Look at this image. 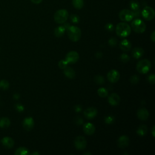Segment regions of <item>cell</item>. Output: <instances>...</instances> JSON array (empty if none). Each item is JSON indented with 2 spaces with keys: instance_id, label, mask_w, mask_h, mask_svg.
<instances>
[{
  "instance_id": "32",
  "label": "cell",
  "mask_w": 155,
  "mask_h": 155,
  "mask_svg": "<svg viewBox=\"0 0 155 155\" xmlns=\"http://www.w3.org/2000/svg\"><path fill=\"white\" fill-rule=\"evenodd\" d=\"M114 121V117L113 116H108L105 117V122L108 124L113 123Z\"/></svg>"
},
{
  "instance_id": "36",
  "label": "cell",
  "mask_w": 155,
  "mask_h": 155,
  "mask_svg": "<svg viewBox=\"0 0 155 155\" xmlns=\"http://www.w3.org/2000/svg\"><path fill=\"white\" fill-rule=\"evenodd\" d=\"M105 28L108 31H112L114 29V26L111 23H108L105 25Z\"/></svg>"
},
{
  "instance_id": "8",
  "label": "cell",
  "mask_w": 155,
  "mask_h": 155,
  "mask_svg": "<svg viewBox=\"0 0 155 155\" xmlns=\"http://www.w3.org/2000/svg\"><path fill=\"white\" fill-rule=\"evenodd\" d=\"M74 146L79 150H84L87 147V140L82 136H78L74 139Z\"/></svg>"
},
{
  "instance_id": "12",
  "label": "cell",
  "mask_w": 155,
  "mask_h": 155,
  "mask_svg": "<svg viewBox=\"0 0 155 155\" xmlns=\"http://www.w3.org/2000/svg\"><path fill=\"white\" fill-rule=\"evenodd\" d=\"M34 120L31 117H26L22 122V125L24 128L27 131H30L34 127Z\"/></svg>"
},
{
  "instance_id": "13",
  "label": "cell",
  "mask_w": 155,
  "mask_h": 155,
  "mask_svg": "<svg viewBox=\"0 0 155 155\" xmlns=\"http://www.w3.org/2000/svg\"><path fill=\"white\" fill-rule=\"evenodd\" d=\"M130 8L131 9V11L134 14V16H139L140 15V4L139 3L138 1H131L130 2Z\"/></svg>"
},
{
  "instance_id": "42",
  "label": "cell",
  "mask_w": 155,
  "mask_h": 155,
  "mask_svg": "<svg viewBox=\"0 0 155 155\" xmlns=\"http://www.w3.org/2000/svg\"><path fill=\"white\" fill-rule=\"evenodd\" d=\"M34 4H40L42 0H30Z\"/></svg>"
},
{
  "instance_id": "45",
  "label": "cell",
  "mask_w": 155,
  "mask_h": 155,
  "mask_svg": "<svg viewBox=\"0 0 155 155\" xmlns=\"http://www.w3.org/2000/svg\"><path fill=\"white\" fill-rule=\"evenodd\" d=\"M70 26V25H69V24H68V23H67V24H65L64 25V27H65V30H66V29H67Z\"/></svg>"
},
{
  "instance_id": "9",
  "label": "cell",
  "mask_w": 155,
  "mask_h": 155,
  "mask_svg": "<svg viewBox=\"0 0 155 155\" xmlns=\"http://www.w3.org/2000/svg\"><path fill=\"white\" fill-rule=\"evenodd\" d=\"M79 58V55L76 51H71L68 52L65 56V61L68 64H74Z\"/></svg>"
},
{
  "instance_id": "41",
  "label": "cell",
  "mask_w": 155,
  "mask_h": 155,
  "mask_svg": "<svg viewBox=\"0 0 155 155\" xmlns=\"http://www.w3.org/2000/svg\"><path fill=\"white\" fill-rule=\"evenodd\" d=\"M74 110H75V111L76 112H80L81 111V110H82V108H81V107L80 105H76L74 107Z\"/></svg>"
},
{
  "instance_id": "19",
  "label": "cell",
  "mask_w": 155,
  "mask_h": 155,
  "mask_svg": "<svg viewBox=\"0 0 155 155\" xmlns=\"http://www.w3.org/2000/svg\"><path fill=\"white\" fill-rule=\"evenodd\" d=\"M1 142L3 146L7 148H11L13 147L14 140L12 138L9 137H4L2 139Z\"/></svg>"
},
{
  "instance_id": "4",
  "label": "cell",
  "mask_w": 155,
  "mask_h": 155,
  "mask_svg": "<svg viewBox=\"0 0 155 155\" xmlns=\"http://www.w3.org/2000/svg\"><path fill=\"white\" fill-rule=\"evenodd\" d=\"M68 18V13L65 9H60L57 10L54 15V21L58 24L65 23Z\"/></svg>"
},
{
  "instance_id": "10",
  "label": "cell",
  "mask_w": 155,
  "mask_h": 155,
  "mask_svg": "<svg viewBox=\"0 0 155 155\" xmlns=\"http://www.w3.org/2000/svg\"><path fill=\"white\" fill-rule=\"evenodd\" d=\"M108 80L111 83L117 82L120 78V73L116 70H111L108 71L107 75Z\"/></svg>"
},
{
  "instance_id": "24",
  "label": "cell",
  "mask_w": 155,
  "mask_h": 155,
  "mask_svg": "<svg viewBox=\"0 0 155 155\" xmlns=\"http://www.w3.org/2000/svg\"><path fill=\"white\" fill-rule=\"evenodd\" d=\"M147 130H148V129H147V127L145 125H140L138 127V128L136 131V133L139 136H143L147 134Z\"/></svg>"
},
{
  "instance_id": "15",
  "label": "cell",
  "mask_w": 155,
  "mask_h": 155,
  "mask_svg": "<svg viewBox=\"0 0 155 155\" xmlns=\"http://www.w3.org/2000/svg\"><path fill=\"white\" fill-rule=\"evenodd\" d=\"M96 128L94 125L90 122H87L83 126V131L85 134L87 135H92L95 132Z\"/></svg>"
},
{
  "instance_id": "44",
  "label": "cell",
  "mask_w": 155,
  "mask_h": 155,
  "mask_svg": "<svg viewBox=\"0 0 155 155\" xmlns=\"http://www.w3.org/2000/svg\"><path fill=\"white\" fill-rule=\"evenodd\" d=\"M96 57H97V58H101L102 56V54L101 53H100V52L96 53Z\"/></svg>"
},
{
  "instance_id": "22",
  "label": "cell",
  "mask_w": 155,
  "mask_h": 155,
  "mask_svg": "<svg viewBox=\"0 0 155 155\" xmlns=\"http://www.w3.org/2000/svg\"><path fill=\"white\" fill-rule=\"evenodd\" d=\"M29 154V150L27 148L23 147H19L15 152V155H28Z\"/></svg>"
},
{
  "instance_id": "17",
  "label": "cell",
  "mask_w": 155,
  "mask_h": 155,
  "mask_svg": "<svg viewBox=\"0 0 155 155\" xmlns=\"http://www.w3.org/2000/svg\"><path fill=\"white\" fill-rule=\"evenodd\" d=\"M137 116L140 120H145L149 117V112L145 108H140L137 111Z\"/></svg>"
},
{
  "instance_id": "7",
  "label": "cell",
  "mask_w": 155,
  "mask_h": 155,
  "mask_svg": "<svg viewBox=\"0 0 155 155\" xmlns=\"http://www.w3.org/2000/svg\"><path fill=\"white\" fill-rule=\"evenodd\" d=\"M141 15L145 20L151 21L153 19L155 15V13L153 8L149 6H146L143 8L141 12Z\"/></svg>"
},
{
  "instance_id": "3",
  "label": "cell",
  "mask_w": 155,
  "mask_h": 155,
  "mask_svg": "<svg viewBox=\"0 0 155 155\" xmlns=\"http://www.w3.org/2000/svg\"><path fill=\"white\" fill-rule=\"evenodd\" d=\"M151 67V65L150 61L147 59H143L137 63L136 70L141 74H145L149 71Z\"/></svg>"
},
{
  "instance_id": "11",
  "label": "cell",
  "mask_w": 155,
  "mask_h": 155,
  "mask_svg": "<svg viewBox=\"0 0 155 155\" xmlns=\"http://www.w3.org/2000/svg\"><path fill=\"white\" fill-rule=\"evenodd\" d=\"M97 114V110L94 107H89L84 111V116L87 119H92L96 117Z\"/></svg>"
},
{
  "instance_id": "28",
  "label": "cell",
  "mask_w": 155,
  "mask_h": 155,
  "mask_svg": "<svg viewBox=\"0 0 155 155\" xmlns=\"http://www.w3.org/2000/svg\"><path fill=\"white\" fill-rule=\"evenodd\" d=\"M9 87V83L7 80L3 79L0 81V89L5 90Z\"/></svg>"
},
{
  "instance_id": "38",
  "label": "cell",
  "mask_w": 155,
  "mask_h": 155,
  "mask_svg": "<svg viewBox=\"0 0 155 155\" xmlns=\"http://www.w3.org/2000/svg\"><path fill=\"white\" fill-rule=\"evenodd\" d=\"M15 108L16 109V110H18L19 112H21L24 110V107L21 105V104H18L15 105Z\"/></svg>"
},
{
  "instance_id": "35",
  "label": "cell",
  "mask_w": 155,
  "mask_h": 155,
  "mask_svg": "<svg viewBox=\"0 0 155 155\" xmlns=\"http://www.w3.org/2000/svg\"><path fill=\"white\" fill-rule=\"evenodd\" d=\"M117 42V41L115 38H111L108 41V44L110 46L114 47L116 45Z\"/></svg>"
},
{
  "instance_id": "30",
  "label": "cell",
  "mask_w": 155,
  "mask_h": 155,
  "mask_svg": "<svg viewBox=\"0 0 155 155\" xmlns=\"http://www.w3.org/2000/svg\"><path fill=\"white\" fill-rule=\"evenodd\" d=\"M119 58L120 60L124 63H126L130 61V56L126 53H122V54H120Z\"/></svg>"
},
{
  "instance_id": "26",
  "label": "cell",
  "mask_w": 155,
  "mask_h": 155,
  "mask_svg": "<svg viewBox=\"0 0 155 155\" xmlns=\"http://www.w3.org/2000/svg\"><path fill=\"white\" fill-rule=\"evenodd\" d=\"M72 4L76 9H81L84 7V0H72Z\"/></svg>"
},
{
  "instance_id": "37",
  "label": "cell",
  "mask_w": 155,
  "mask_h": 155,
  "mask_svg": "<svg viewBox=\"0 0 155 155\" xmlns=\"http://www.w3.org/2000/svg\"><path fill=\"white\" fill-rule=\"evenodd\" d=\"M148 81L149 83L151 84H154L155 82V76L154 74H150L148 77Z\"/></svg>"
},
{
  "instance_id": "1",
  "label": "cell",
  "mask_w": 155,
  "mask_h": 155,
  "mask_svg": "<svg viewBox=\"0 0 155 155\" xmlns=\"http://www.w3.org/2000/svg\"><path fill=\"white\" fill-rule=\"evenodd\" d=\"M116 33L120 38H125L131 33V27L126 22H119L116 27Z\"/></svg>"
},
{
  "instance_id": "23",
  "label": "cell",
  "mask_w": 155,
  "mask_h": 155,
  "mask_svg": "<svg viewBox=\"0 0 155 155\" xmlns=\"http://www.w3.org/2000/svg\"><path fill=\"white\" fill-rule=\"evenodd\" d=\"M65 31V28L64 26L62 25L58 26L54 29V35L58 38L61 37L64 34Z\"/></svg>"
},
{
  "instance_id": "25",
  "label": "cell",
  "mask_w": 155,
  "mask_h": 155,
  "mask_svg": "<svg viewBox=\"0 0 155 155\" xmlns=\"http://www.w3.org/2000/svg\"><path fill=\"white\" fill-rule=\"evenodd\" d=\"M10 125V120L6 117H3L0 119V127L1 128H7Z\"/></svg>"
},
{
  "instance_id": "5",
  "label": "cell",
  "mask_w": 155,
  "mask_h": 155,
  "mask_svg": "<svg viewBox=\"0 0 155 155\" xmlns=\"http://www.w3.org/2000/svg\"><path fill=\"white\" fill-rule=\"evenodd\" d=\"M131 26L134 31L137 33H142L145 31L146 25L140 19L137 18L131 22Z\"/></svg>"
},
{
  "instance_id": "18",
  "label": "cell",
  "mask_w": 155,
  "mask_h": 155,
  "mask_svg": "<svg viewBox=\"0 0 155 155\" xmlns=\"http://www.w3.org/2000/svg\"><path fill=\"white\" fill-rule=\"evenodd\" d=\"M119 47L122 51H128L131 49V42L128 39H124L120 42Z\"/></svg>"
},
{
  "instance_id": "14",
  "label": "cell",
  "mask_w": 155,
  "mask_h": 155,
  "mask_svg": "<svg viewBox=\"0 0 155 155\" xmlns=\"http://www.w3.org/2000/svg\"><path fill=\"white\" fill-rule=\"evenodd\" d=\"M120 101V98L119 96L116 93H111L108 97V103L112 106L117 105L119 104Z\"/></svg>"
},
{
  "instance_id": "39",
  "label": "cell",
  "mask_w": 155,
  "mask_h": 155,
  "mask_svg": "<svg viewBox=\"0 0 155 155\" xmlns=\"http://www.w3.org/2000/svg\"><path fill=\"white\" fill-rule=\"evenodd\" d=\"M75 122L78 125H81L83 122V119L81 117L78 116L75 119Z\"/></svg>"
},
{
  "instance_id": "33",
  "label": "cell",
  "mask_w": 155,
  "mask_h": 155,
  "mask_svg": "<svg viewBox=\"0 0 155 155\" xmlns=\"http://www.w3.org/2000/svg\"><path fill=\"white\" fill-rule=\"evenodd\" d=\"M70 19H71V21L73 23H75V24H77L79 22V17L75 15V14H73V15H71L70 16Z\"/></svg>"
},
{
  "instance_id": "34",
  "label": "cell",
  "mask_w": 155,
  "mask_h": 155,
  "mask_svg": "<svg viewBox=\"0 0 155 155\" xmlns=\"http://www.w3.org/2000/svg\"><path fill=\"white\" fill-rule=\"evenodd\" d=\"M130 81L132 84H137L139 81V77L137 75H133L131 77H130Z\"/></svg>"
},
{
  "instance_id": "31",
  "label": "cell",
  "mask_w": 155,
  "mask_h": 155,
  "mask_svg": "<svg viewBox=\"0 0 155 155\" xmlns=\"http://www.w3.org/2000/svg\"><path fill=\"white\" fill-rule=\"evenodd\" d=\"M68 62L65 60H61L59 62H58V66L61 69H64L65 67H66L68 65Z\"/></svg>"
},
{
  "instance_id": "27",
  "label": "cell",
  "mask_w": 155,
  "mask_h": 155,
  "mask_svg": "<svg viewBox=\"0 0 155 155\" xmlns=\"http://www.w3.org/2000/svg\"><path fill=\"white\" fill-rule=\"evenodd\" d=\"M97 94L101 97H105L108 96V90L103 87L99 88L97 90Z\"/></svg>"
},
{
  "instance_id": "16",
  "label": "cell",
  "mask_w": 155,
  "mask_h": 155,
  "mask_svg": "<svg viewBox=\"0 0 155 155\" xmlns=\"http://www.w3.org/2000/svg\"><path fill=\"white\" fill-rule=\"evenodd\" d=\"M130 139L128 136L125 135H122L119 137L117 140V145L119 148H125L129 145Z\"/></svg>"
},
{
  "instance_id": "29",
  "label": "cell",
  "mask_w": 155,
  "mask_h": 155,
  "mask_svg": "<svg viewBox=\"0 0 155 155\" xmlns=\"http://www.w3.org/2000/svg\"><path fill=\"white\" fill-rule=\"evenodd\" d=\"M94 81L98 84H103L105 82V79L103 76L97 75L94 77Z\"/></svg>"
},
{
  "instance_id": "2",
  "label": "cell",
  "mask_w": 155,
  "mask_h": 155,
  "mask_svg": "<svg viewBox=\"0 0 155 155\" xmlns=\"http://www.w3.org/2000/svg\"><path fill=\"white\" fill-rule=\"evenodd\" d=\"M67 35L69 39L73 42L78 41L81 37V30L77 26H70L67 29Z\"/></svg>"
},
{
  "instance_id": "21",
  "label": "cell",
  "mask_w": 155,
  "mask_h": 155,
  "mask_svg": "<svg viewBox=\"0 0 155 155\" xmlns=\"http://www.w3.org/2000/svg\"><path fill=\"white\" fill-rule=\"evenodd\" d=\"M144 53V50L141 47H136L132 51V55L136 59L141 58Z\"/></svg>"
},
{
  "instance_id": "40",
  "label": "cell",
  "mask_w": 155,
  "mask_h": 155,
  "mask_svg": "<svg viewBox=\"0 0 155 155\" xmlns=\"http://www.w3.org/2000/svg\"><path fill=\"white\" fill-rule=\"evenodd\" d=\"M150 39H151V40L152 41V42H154V41H155V31H153L152 32V33L151 34V35H150Z\"/></svg>"
},
{
  "instance_id": "6",
  "label": "cell",
  "mask_w": 155,
  "mask_h": 155,
  "mask_svg": "<svg viewBox=\"0 0 155 155\" xmlns=\"http://www.w3.org/2000/svg\"><path fill=\"white\" fill-rule=\"evenodd\" d=\"M134 17V14L131 10L123 9L119 13V19L124 22L131 21Z\"/></svg>"
},
{
  "instance_id": "20",
  "label": "cell",
  "mask_w": 155,
  "mask_h": 155,
  "mask_svg": "<svg viewBox=\"0 0 155 155\" xmlns=\"http://www.w3.org/2000/svg\"><path fill=\"white\" fill-rule=\"evenodd\" d=\"M64 73L65 76L69 79H73L76 75L75 71L71 67H68V65L64 68Z\"/></svg>"
},
{
  "instance_id": "47",
  "label": "cell",
  "mask_w": 155,
  "mask_h": 155,
  "mask_svg": "<svg viewBox=\"0 0 155 155\" xmlns=\"http://www.w3.org/2000/svg\"><path fill=\"white\" fill-rule=\"evenodd\" d=\"M31 154H39V153L38 152H34Z\"/></svg>"
},
{
  "instance_id": "46",
  "label": "cell",
  "mask_w": 155,
  "mask_h": 155,
  "mask_svg": "<svg viewBox=\"0 0 155 155\" xmlns=\"http://www.w3.org/2000/svg\"><path fill=\"white\" fill-rule=\"evenodd\" d=\"M13 96H14V98H15V99H18V98L19 97V95L18 94H15Z\"/></svg>"
},
{
  "instance_id": "43",
  "label": "cell",
  "mask_w": 155,
  "mask_h": 155,
  "mask_svg": "<svg viewBox=\"0 0 155 155\" xmlns=\"http://www.w3.org/2000/svg\"><path fill=\"white\" fill-rule=\"evenodd\" d=\"M154 132H155V126L154 125V126L153 127V128H152V130H151L152 136H153V137H154V136H155V133H154Z\"/></svg>"
}]
</instances>
